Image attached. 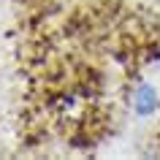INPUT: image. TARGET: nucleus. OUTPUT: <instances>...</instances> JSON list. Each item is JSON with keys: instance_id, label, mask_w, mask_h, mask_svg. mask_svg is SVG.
I'll return each instance as SVG.
<instances>
[{"instance_id": "f257e3e1", "label": "nucleus", "mask_w": 160, "mask_h": 160, "mask_svg": "<svg viewBox=\"0 0 160 160\" xmlns=\"http://www.w3.org/2000/svg\"><path fill=\"white\" fill-rule=\"evenodd\" d=\"M133 109L138 111V114H152V111L158 109V92H155L147 82H141V84L133 90Z\"/></svg>"}]
</instances>
